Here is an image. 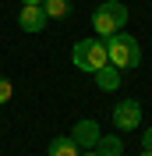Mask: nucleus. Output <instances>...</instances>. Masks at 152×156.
<instances>
[{"label":"nucleus","instance_id":"11","mask_svg":"<svg viewBox=\"0 0 152 156\" xmlns=\"http://www.w3.org/2000/svg\"><path fill=\"white\" fill-rule=\"evenodd\" d=\"M11 96H14V85H11V78H0V107H4V103H11Z\"/></svg>","mask_w":152,"mask_h":156},{"label":"nucleus","instance_id":"13","mask_svg":"<svg viewBox=\"0 0 152 156\" xmlns=\"http://www.w3.org/2000/svg\"><path fill=\"white\" fill-rule=\"evenodd\" d=\"M81 156H99V153H95V149H81Z\"/></svg>","mask_w":152,"mask_h":156},{"label":"nucleus","instance_id":"3","mask_svg":"<svg viewBox=\"0 0 152 156\" xmlns=\"http://www.w3.org/2000/svg\"><path fill=\"white\" fill-rule=\"evenodd\" d=\"M138 124H142V103H138V99H117L113 128L117 131H134Z\"/></svg>","mask_w":152,"mask_h":156},{"label":"nucleus","instance_id":"6","mask_svg":"<svg viewBox=\"0 0 152 156\" xmlns=\"http://www.w3.org/2000/svg\"><path fill=\"white\" fill-rule=\"evenodd\" d=\"M99 11H103V14H106V18H110V21H113V25H117V29H124V25H127V18H131V11H127V7H124V4H120V0H103V4H99Z\"/></svg>","mask_w":152,"mask_h":156},{"label":"nucleus","instance_id":"4","mask_svg":"<svg viewBox=\"0 0 152 156\" xmlns=\"http://www.w3.org/2000/svg\"><path fill=\"white\" fill-rule=\"evenodd\" d=\"M46 11H43V4H25V7L18 11V25L25 32H32V36H39V32L46 29Z\"/></svg>","mask_w":152,"mask_h":156},{"label":"nucleus","instance_id":"15","mask_svg":"<svg viewBox=\"0 0 152 156\" xmlns=\"http://www.w3.org/2000/svg\"><path fill=\"white\" fill-rule=\"evenodd\" d=\"M21 4H43V0H21Z\"/></svg>","mask_w":152,"mask_h":156},{"label":"nucleus","instance_id":"9","mask_svg":"<svg viewBox=\"0 0 152 156\" xmlns=\"http://www.w3.org/2000/svg\"><path fill=\"white\" fill-rule=\"evenodd\" d=\"M95 153L99 156H120L124 146H120V138L117 135H99V142H95Z\"/></svg>","mask_w":152,"mask_h":156},{"label":"nucleus","instance_id":"14","mask_svg":"<svg viewBox=\"0 0 152 156\" xmlns=\"http://www.w3.org/2000/svg\"><path fill=\"white\" fill-rule=\"evenodd\" d=\"M138 156H152V149H142V153H138Z\"/></svg>","mask_w":152,"mask_h":156},{"label":"nucleus","instance_id":"7","mask_svg":"<svg viewBox=\"0 0 152 156\" xmlns=\"http://www.w3.org/2000/svg\"><path fill=\"white\" fill-rule=\"evenodd\" d=\"M46 156H81V149H78V142L71 135H60L46 146Z\"/></svg>","mask_w":152,"mask_h":156},{"label":"nucleus","instance_id":"1","mask_svg":"<svg viewBox=\"0 0 152 156\" xmlns=\"http://www.w3.org/2000/svg\"><path fill=\"white\" fill-rule=\"evenodd\" d=\"M103 46H106V57L117 71H131L142 64V46L134 43L127 32H113V36H103Z\"/></svg>","mask_w":152,"mask_h":156},{"label":"nucleus","instance_id":"2","mask_svg":"<svg viewBox=\"0 0 152 156\" xmlns=\"http://www.w3.org/2000/svg\"><path fill=\"white\" fill-rule=\"evenodd\" d=\"M71 60H74V68H78V71H85V75H95L103 64H110L103 39H78L74 50H71Z\"/></svg>","mask_w":152,"mask_h":156},{"label":"nucleus","instance_id":"8","mask_svg":"<svg viewBox=\"0 0 152 156\" xmlns=\"http://www.w3.org/2000/svg\"><path fill=\"white\" fill-rule=\"evenodd\" d=\"M95 85L106 89V92H117V89H120V71H117L113 64H103V68L95 71Z\"/></svg>","mask_w":152,"mask_h":156},{"label":"nucleus","instance_id":"10","mask_svg":"<svg viewBox=\"0 0 152 156\" xmlns=\"http://www.w3.org/2000/svg\"><path fill=\"white\" fill-rule=\"evenodd\" d=\"M46 18H67L71 14V0H43Z\"/></svg>","mask_w":152,"mask_h":156},{"label":"nucleus","instance_id":"5","mask_svg":"<svg viewBox=\"0 0 152 156\" xmlns=\"http://www.w3.org/2000/svg\"><path fill=\"white\" fill-rule=\"evenodd\" d=\"M99 135H103V131H99V121H78L74 128H71V138H74L78 142V149H95V142H99Z\"/></svg>","mask_w":152,"mask_h":156},{"label":"nucleus","instance_id":"12","mask_svg":"<svg viewBox=\"0 0 152 156\" xmlns=\"http://www.w3.org/2000/svg\"><path fill=\"white\" fill-rule=\"evenodd\" d=\"M142 149H152V128H145V131H142Z\"/></svg>","mask_w":152,"mask_h":156}]
</instances>
